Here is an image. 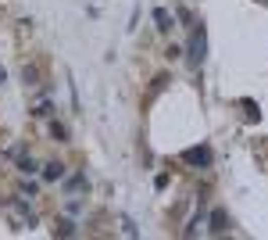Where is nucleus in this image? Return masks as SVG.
Wrapping results in <instances>:
<instances>
[{
    "label": "nucleus",
    "instance_id": "nucleus-1",
    "mask_svg": "<svg viewBox=\"0 0 268 240\" xmlns=\"http://www.w3.org/2000/svg\"><path fill=\"white\" fill-rule=\"evenodd\" d=\"M186 54H189V61H193V65H204V58H208V32H204V22H200V25L193 22V32H189Z\"/></svg>",
    "mask_w": 268,
    "mask_h": 240
},
{
    "label": "nucleus",
    "instance_id": "nucleus-2",
    "mask_svg": "<svg viewBox=\"0 0 268 240\" xmlns=\"http://www.w3.org/2000/svg\"><path fill=\"white\" fill-rule=\"evenodd\" d=\"M0 208H4V212L15 219V226H18V229H32V226H36V215H32L22 201H0Z\"/></svg>",
    "mask_w": 268,
    "mask_h": 240
},
{
    "label": "nucleus",
    "instance_id": "nucleus-3",
    "mask_svg": "<svg viewBox=\"0 0 268 240\" xmlns=\"http://www.w3.org/2000/svg\"><path fill=\"white\" fill-rule=\"evenodd\" d=\"M179 158H182L186 165H197V169H208V165H211V151H208V147H186Z\"/></svg>",
    "mask_w": 268,
    "mask_h": 240
},
{
    "label": "nucleus",
    "instance_id": "nucleus-4",
    "mask_svg": "<svg viewBox=\"0 0 268 240\" xmlns=\"http://www.w3.org/2000/svg\"><path fill=\"white\" fill-rule=\"evenodd\" d=\"M154 25H158V32H172V25H175L172 11L168 8H154Z\"/></svg>",
    "mask_w": 268,
    "mask_h": 240
},
{
    "label": "nucleus",
    "instance_id": "nucleus-5",
    "mask_svg": "<svg viewBox=\"0 0 268 240\" xmlns=\"http://www.w3.org/2000/svg\"><path fill=\"white\" fill-rule=\"evenodd\" d=\"M61 176H64V165H61V162L43 165V179H47V183H54V179H61Z\"/></svg>",
    "mask_w": 268,
    "mask_h": 240
},
{
    "label": "nucleus",
    "instance_id": "nucleus-6",
    "mask_svg": "<svg viewBox=\"0 0 268 240\" xmlns=\"http://www.w3.org/2000/svg\"><path fill=\"white\" fill-rule=\"evenodd\" d=\"M222 229H225V212L215 208V212H211V233H222Z\"/></svg>",
    "mask_w": 268,
    "mask_h": 240
},
{
    "label": "nucleus",
    "instance_id": "nucleus-7",
    "mask_svg": "<svg viewBox=\"0 0 268 240\" xmlns=\"http://www.w3.org/2000/svg\"><path fill=\"white\" fill-rule=\"evenodd\" d=\"M54 233H61V236H75V226H72L68 219H57V222H54Z\"/></svg>",
    "mask_w": 268,
    "mask_h": 240
},
{
    "label": "nucleus",
    "instance_id": "nucleus-8",
    "mask_svg": "<svg viewBox=\"0 0 268 240\" xmlns=\"http://www.w3.org/2000/svg\"><path fill=\"white\" fill-rule=\"evenodd\" d=\"M18 172L32 176V172H36V162H32V158H25V154H22V158H18Z\"/></svg>",
    "mask_w": 268,
    "mask_h": 240
},
{
    "label": "nucleus",
    "instance_id": "nucleus-9",
    "mask_svg": "<svg viewBox=\"0 0 268 240\" xmlns=\"http://www.w3.org/2000/svg\"><path fill=\"white\" fill-rule=\"evenodd\" d=\"M47 115H50V101H40L32 108V118H47Z\"/></svg>",
    "mask_w": 268,
    "mask_h": 240
},
{
    "label": "nucleus",
    "instance_id": "nucleus-10",
    "mask_svg": "<svg viewBox=\"0 0 268 240\" xmlns=\"http://www.w3.org/2000/svg\"><path fill=\"white\" fill-rule=\"evenodd\" d=\"M122 229H125V236H140V229H136V222L129 215H122Z\"/></svg>",
    "mask_w": 268,
    "mask_h": 240
},
{
    "label": "nucleus",
    "instance_id": "nucleus-11",
    "mask_svg": "<svg viewBox=\"0 0 268 240\" xmlns=\"http://www.w3.org/2000/svg\"><path fill=\"white\" fill-rule=\"evenodd\" d=\"M22 79H25V86H36V79H40V75H36V68H29V65H25Z\"/></svg>",
    "mask_w": 268,
    "mask_h": 240
},
{
    "label": "nucleus",
    "instance_id": "nucleus-12",
    "mask_svg": "<svg viewBox=\"0 0 268 240\" xmlns=\"http://www.w3.org/2000/svg\"><path fill=\"white\" fill-rule=\"evenodd\" d=\"M50 133H54V136H57V140H68V129H64V126H61V122H50Z\"/></svg>",
    "mask_w": 268,
    "mask_h": 240
},
{
    "label": "nucleus",
    "instance_id": "nucleus-13",
    "mask_svg": "<svg viewBox=\"0 0 268 240\" xmlns=\"http://www.w3.org/2000/svg\"><path fill=\"white\" fill-rule=\"evenodd\" d=\"M83 183H86V176H83V172H79V176H72V179H68V183H64V186H68V190H75V186H83Z\"/></svg>",
    "mask_w": 268,
    "mask_h": 240
},
{
    "label": "nucleus",
    "instance_id": "nucleus-14",
    "mask_svg": "<svg viewBox=\"0 0 268 240\" xmlns=\"http://www.w3.org/2000/svg\"><path fill=\"white\" fill-rule=\"evenodd\" d=\"M136 22H140V8H132V15H129V32L136 29Z\"/></svg>",
    "mask_w": 268,
    "mask_h": 240
},
{
    "label": "nucleus",
    "instance_id": "nucleus-15",
    "mask_svg": "<svg viewBox=\"0 0 268 240\" xmlns=\"http://www.w3.org/2000/svg\"><path fill=\"white\" fill-rule=\"evenodd\" d=\"M4 79H8V72H4V68H0V86H4Z\"/></svg>",
    "mask_w": 268,
    "mask_h": 240
},
{
    "label": "nucleus",
    "instance_id": "nucleus-16",
    "mask_svg": "<svg viewBox=\"0 0 268 240\" xmlns=\"http://www.w3.org/2000/svg\"><path fill=\"white\" fill-rule=\"evenodd\" d=\"M264 4H268V0H264Z\"/></svg>",
    "mask_w": 268,
    "mask_h": 240
}]
</instances>
